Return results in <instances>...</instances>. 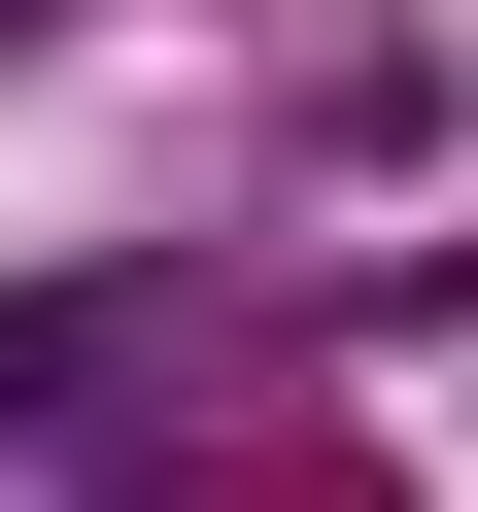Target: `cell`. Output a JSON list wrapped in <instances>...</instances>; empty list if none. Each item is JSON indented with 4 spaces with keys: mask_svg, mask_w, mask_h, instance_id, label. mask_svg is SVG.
<instances>
[{
    "mask_svg": "<svg viewBox=\"0 0 478 512\" xmlns=\"http://www.w3.org/2000/svg\"><path fill=\"white\" fill-rule=\"evenodd\" d=\"M0 35H35V0H0Z\"/></svg>",
    "mask_w": 478,
    "mask_h": 512,
    "instance_id": "obj_1",
    "label": "cell"
}]
</instances>
